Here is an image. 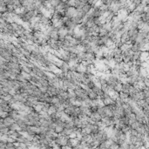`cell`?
Instances as JSON below:
<instances>
[{
    "label": "cell",
    "instance_id": "cell-19",
    "mask_svg": "<svg viewBox=\"0 0 149 149\" xmlns=\"http://www.w3.org/2000/svg\"><path fill=\"white\" fill-rule=\"evenodd\" d=\"M68 138H69V139H76V134H75V133H72V134L68 136Z\"/></svg>",
    "mask_w": 149,
    "mask_h": 149
},
{
    "label": "cell",
    "instance_id": "cell-1",
    "mask_svg": "<svg viewBox=\"0 0 149 149\" xmlns=\"http://www.w3.org/2000/svg\"><path fill=\"white\" fill-rule=\"evenodd\" d=\"M102 101H103L105 106H112V105H114V104H115V101L113 100V99L107 94H106V93H104V98L102 99Z\"/></svg>",
    "mask_w": 149,
    "mask_h": 149
},
{
    "label": "cell",
    "instance_id": "cell-11",
    "mask_svg": "<svg viewBox=\"0 0 149 149\" xmlns=\"http://www.w3.org/2000/svg\"><path fill=\"white\" fill-rule=\"evenodd\" d=\"M129 126H130V129H133V130H137L138 128L140 126V123H138L137 121H135V122H134L133 124H131Z\"/></svg>",
    "mask_w": 149,
    "mask_h": 149
},
{
    "label": "cell",
    "instance_id": "cell-15",
    "mask_svg": "<svg viewBox=\"0 0 149 149\" xmlns=\"http://www.w3.org/2000/svg\"><path fill=\"white\" fill-rule=\"evenodd\" d=\"M97 99V107L98 108H103V107H105V105H104L102 99Z\"/></svg>",
    "mask_w": 149,
    "mask_h": 149
},
{
    "label": "cell",
    "instance_id": "cell-17",
    "mask_svg": "<svg viewBox=\"0 0 149 149\" xmlns=\"http://www.w3.org/2000/svg\"><path fill=\"white\" fill-rule=\"evenodd\" d=\"M140 67L148 70V62H141L140 63Z\"/></svg>",
    "mask_w": 149,
    "mask_h": 149
},
{
    "label": "cell",
    "instance_id": "cell-8",
    "mask_svg": "<svg viewBox=\"0 0 149 149\" xmlns=\"http://www.w3.org/2000/svg\"><path fill=\"white\" fill-rule=\"evenodd\" d=\"M61 71H62V73H66L68 71H69V66H68V64H67V62H63V64L62 65L60 66L59 68Z\"/></svg>",
    "mask_w": 149,
    "mask_h": 149
},
{
    "label": "cell",
    "instance_id": "cell-10",
    "mask_svg": "<svg viewBox=\"0 0 149 149\" xmlns=\"http://www.w3.org/2000/svg\"><path fill=\"white\" fill-rule=\"evenodd\" d=\"M127 40H128L127 31H125V32L121 35V37H120V42H121L122 44H126V42Z\"/></svg>",
    "mask_w": 149,
    "mask_h": 149
},
{
    "label": "cell",
    "instance_id": "cell-14",
    "mask_svg": "<svg viewBox=\"0 0 149 149\" xmlns=\"http://www.w3.org/2000/svg\"><path fill=\"white\" fill-rule=\"evenodd\" d=\"M63 131H64V127L60 126H56V127L54 128V132L57 134H61Z\"/></svg>",
    "mask_w": 149,
    "mask_h": 149
},
{
    "label": "cell",
    "instance_id": "cell-6",
    "mask_svg": "<svg viewBox=\"0 0 149 149\" xmlns=\"http://www.w3.org/2000/svg\"><path fill=\"white\" fill-rule=\"evenodd\" d=\"M113 90L115 92H120L122 91V84L120 83L119 80H118L117 83L115 84L114 87H113Z\"/></svg>",
    "mask_w": 149,
    "mask_h": 149
},
{
    "label": "cell",
    "instance_id": "cell-12",
    "mask_svg": "<svg viewBox=\"0 0 149 149\" xmlns=\"http://www.w3.org/2000/svg\"><path fill=\"white\" fill-rule=\"evenodd\" d=\"M129 87H130V85L129 84H124L122 85V92L124 93H127L128 94V90H129Z\"/></svg>",
    "mask_w": 149,
    "mask_h": 149
},
{
    "label": "cell",
    "instance_id": "cell-7",
    "mask_svg": "<svg viewBox=\"0 0 149 149\" xmlns=\"http://www.w3.org/2000/svg\"><path fill=\"white\" fill-rule=\"evenodd\" d=\"M87 97H88L91 100L92 99H97V94H96L92 90H89V91L87 92Z\"/></svg>",
    "mask_w": 149,
    "mask_h": 149
},
{
    "label": "cell",
    "instance_id": "cell-5",
    "mask_svg": "<svg viewBox=\"0 0 149 149\" xmlns=\"http://www.w3.org/2000/svg\"><path fill=\"white\" fill-rule=\"evenodd\" d=\"M87 4V1H82V0H79V1H76V4H75V9H82V7L85 4Z\"/></svg>",
    "mask_w": 149,
    "mask_h": 149
},
{
    "label": "cell",
    "instance_id": "cell-9",
    "mask_svg": "<svg viewBox=\"0 0 149 149\" xmlns=\"http://www.w3.org/2000/svg\"><path fill=\"white\" fill-rule=\"evenodd\" d=\"M57 113V109L55 108V107L53 105H51L50 107L48 108V111H47V113H48V115H52V114H54V113Z\"/></svg>",
    "mask_w": 149,
    "mask_h": 149
},
{
    "label": "cell",
    "instance_id": "cell-20",
    "mask_svg": "<svg viewBox=\"0 0 149 149\" xmlns=\"http://www.w3.org/2000/svg\"><path fill=\"white\" fill-rule=\"evenodd\" d=\"M12 129H14V130H16V129H20V127L18 126V124H15V125H13V126H11Z\"/></svg>",
    "mask_w": 149,
    "mask_h": 149
},
{
    "label": "cell",
    "instance_id": "cell-2",
    "mask_svg": "<svg viewBox=\"0 0 149 149\" xmlns=\"http://www.w3.org/2000/svg\"><path fill=\"white\" fill-rule=\"evenodd\" d=\"M139 60L140 62H148V52H140Z\"/></svg>",
    "mask_w": 149,
    "mask_h": 149
},
{
    "label": "cell",
    "instance_id": "cell-3",
    "mask_svg": "<svg viewBox=\"0 0 149 149\" xmlns=\"http://www.w3.org/2000/svg\"><path fill=\"white\" fill-rule=\"evenodd\" d=\"M58 36H63L65 37L66 35H68V29L65 26H62L59 29H58Z\"/></svg>",
    "mask_w": 149,
    "mask_h": 149
},
{
    "label": "cell",
    "instance_id": "cell-4",
    "mask_svg": "<svg viewBox=\"0 0 149 149\" xmlns=\"http://www.w3.org/2000/svg\"><path fill=\"white\" fill-rule=\"evenodd\" d=\"M49 35H50V38H51V39H53L55 40V41H58V29H57V28H55L52 31H51Z\"/></svg>",
    "mask_w": 149,
    "mask_h": 149
},
{
    "label": "cell",
    "instance_id": "cell-13",
    "mask_svg": "<svg viewBox=\"0 0 149 149\" xmlns=\"http://www.w3.org/2000/svg\"><path fill=\"white\" fill-rule=\"evenodd\" d=\"M91 8H92L91 6L89 5L88 4H85V5L83 6V7H82V9H81V10H82V11L84 12L85 14H86V13H87V12L89 11V10L91 9Z\"/></svg>",
    "mask_w": 149,
    "mask_h": 149
},
{
    "label": "cell",
    "instance_id": "cell-18",
    "mask_svg": "<svg viewBox=\"0 0 149 149\" xmlns=\"http://www.w3.org/2000/svg\"><path fill=\"white\" fill-rule=\"evenodd\" d=\"M119 146L118 145V144H116V143H113L111 146H109V149H119Z\"/></svg>",
    "mask_w": 149,
    "mask_h": 149
},
{
    "label": "cell",
    "instance_id": "cell-16",
    "mask_svg": "<svg viewBox=\"0 0 149 149\" xmlns=\"http://www.w3.org/2000/svg\"><path fill=\"white\" fill-rule=\"evenodd\" d=\"M59 103V99H58V96H53L52 97V104L51 105H56V104Z\"/></svg>",
    "mask_w": 149,
    "mask_h": 149
}]
</instances>
